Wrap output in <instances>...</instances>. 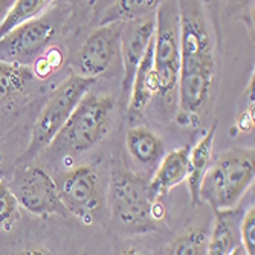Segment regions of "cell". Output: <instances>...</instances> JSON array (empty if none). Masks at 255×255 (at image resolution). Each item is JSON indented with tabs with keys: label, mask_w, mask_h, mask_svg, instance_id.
<instances>
[{
	"label": "cell",
	"mask_w": 255,
	"mask_h": 255,
	"mask_svg": "<svg viewBox=\"0 0 255 255\" xmlns=\"http://www.w3.org/2000/svg\"><path fill=\"white\" fill-rule=\"evenodd\" d=\"M180 71L177 83L180 121L197 124L211 95L216 75V48L200 2H179Z\"/></svg>",
	"instance_id": "obj_1"
},
{
	"label": "cell",
	"mask_w": 255,
	"mask_h": 255,
	"mask_svg": "<svg viewBox=\"0 0 255 255\" xmlns=\"http://www.w3.org/2000/svg\"><path fill=\"white\" fill-rule=\"evenodd\" d=\"M255 177V151L236 147L222 153L208 168L200 185V202L213 210H236Z\"/></svg>",
	"instance_id": "obj_2"
},
{
	"label": "cell",
	"mask_w": 255,
	"mask_h": 255,
	"mask_svg": "<svg viewBox=\"0 0 255 255\" xmlns=\"http://www.w3.org/2000/svg\"><path fill=\"white\" fill-rule=\"evenodd\" d=\"M95 83V78L74 74L54 90L32 127L28 148L18 157L20 165L28 160H34L43 150L52 145L57 134L61 131L78 103L86 94H89Z\"/></svg>",
	"instance_id": "obj_3"
},
{
	"label": "cell",
	"mask_w": 255,
	"mask_h": 255,
	"mask_svg": "<svg viewBox=\"0 0 255 255\" xmlns=\"http://www.w3.org/2000/svg\"><path fill=\"white\" fill-rule=\"evenodd\" d=\"M154 28V69L160 98L173 103L180 71V14L177 2H159Z\"/></svg>",
	"instance_id": "obj_4"
},
{
	"label": "cell",
	"mask_w": 255,
	"mask_h": 255,
	"mask_svg": "<svg viewBox=\"0 0 255 255\" xmlns=\"http://www.w3.org/2000/svg\"><path fill=\"white\" fill-rule=\"evenodd\" d=\"M112 109V97L90 90L78 103L52 145L71 153H84L95 147L109 130Z\"/></svg>",
	"instance_id": "obj_5"
},
{
	"label": "cell",
	"mask_w": 255,
	"mask_h": 255,
	"mask_svg": "<svg viewBox=\"0 0 255 255\" xmlns=\"http://www.w3.org/2000/svg\"><path fill=\"white\" fill-rule=\"evenodd\" d=\"M71 14L67 6L60 5L54 11H46V15L18 26L0 40V61L29 67L49 49L52 38L64 25Z\"/></svg>",
	"instance_id": "obj_6"
},
{
	"label": "cell",
	"mask_w": 255,
	"mask_h": 255,
	"mask_svg": "<svg viewBox=\"0 0 255 255\" xmlns=\"http://www.w3.org/2000/svg\"><path fill=\"white\" fill-rule=\"evenodd\" d=\"M109 202L112 214L121 225L134 229L151 228L153 206L148 196V183L131 171H115L112 174Z\"/></svg>",
	"instance_id": "obj_7"
},
{
	"label": "cell",
	"mask_w": 255,
	"mask_h": 255,
	"mask_svg": "<svg viewBox=\"0 0 255 255\" xmlns=\"http://www.w3.org/2000/svg\"><path fill=\"white\" fill-rule=\"evenodd\" d=\"M8 185L18 205L25 208L28 213L40 217L69 216L58 194L55 180L43 168L34 165H18Z\"/></svg>",
	"instance_id": "obj_8"
},
{
	"label": "cell",
	"mask_w": 255,
	"mask_h": 255,
	"mask_svg": "<svg viewBox=\"0 0 255 255\" xmlns=\"http://www.w3.org/2000/svg\"><path fill=\"white\" fill-rule=\"evenodd\" d=\"M58 194L69 214H74L87 225L104 203V193L97 170L81 165L60 174L55 180Z\"/></svg>",
	"instance_id": "obj_9"
},
{
	"label": "cell",
	"mask_w": 255,
	"mask_h": 255,
	"mask_svg": "<svg viewBox=\"0 0 255 255\" xmlns=\"http://www.w3.org/2000/svg\"><path fill=\"white\" fill-rule=\"evenodd\" d=\"M123 23L113 21L101 25L87 37L75 61L80 71L78 75L97 80L98 75L107 71L118 51Z\"/></svg>",
	"instance_id": "obj_10"
},
{
	"label": "cell",
	"mask_w": 255,
	"mask_h": 255,
	"mask_svg": "<svg viewBox=\"0 0 255 255\" xmlns=\"http://www.w3.org/2000/svg\"><path fill=\"white\" fill-rule=\"evenodd\" d=\"M154 14L123 23L120 44H121L123 69H124L123 90L127 95H130L136 69L148 48V43L154 35V28H156Z\"/></svg>",
	"instance_id": "obj_11"
},
{
	"label": "cell",
	"mask_w": 255,
	"mask_h": 255,
	"mask_svg": "<svg viewBox=\"0 0 255 255\" xmlns=\"http://www.w3.org/2000/svg\"><path fill=\"white\" fill-rule=\"evenodd\" d=\"M190 151V145H183L167 153L164 159L160 160L153 179L148 183V196L153 203H156L159 197L170 193L174 187L187 179Z\"/></svg>",
	"instance_id": "obj_12"
},
{
	"label": "cell",
	"mask_w": 255,
	"mask_h": 255,
	"mask_svg": "<svg viewBox=\"0 0 255 255\" xmlns=\"http://www.w3.org/2000/svg\"><path fill=\"white\" fill-rule=\"evenodd\" d=\"M159 84H157V75H156V69H154V38L148 43V48L139 63L131 89H130V104H128V113L131 117L141 113L157 95Z\"/></svg>",
	"instance_id": "obj_13"
},
{
	"label": "cell",
	"mask_w": 255,
	"mask_h": 255,
	"mask_svg": "<svg viewBox=\"0 0 255 255\" xmlns=\"http://www.w3.org/2000/svg\"><path fill=\"white\" fill-rule=\"evenodd\" d=\"M126 145L130 156L147 170L157 168L160 160L167 154L162 139L144 126L133 127L127 131Z\"/></svg>",
	"instance_id": "obj_14"
},
{
	"label": "cell",
	"mask_w": 255,
	"mask_h": 255,
	"mask_svg": "<svg viewBox=\"0 0 255 255\" xmlns=\"http://www.w3.org/2000/svg\"><path fill=\"white\" fill-rule=\"evenodd\" d=\"M240 222L237 208L217 211L213 233L208 236L206 255H231L240 248Z\"/></svg>",
	"instance_id": "obj_15"
},
{
	"label": "cell",
	"mask_w": 255,
	"mask_h": 255,
	"mask_svg": "<svg viewBox=\"0 0 255 255\" xmlns=\"http://www.w3.org/2000/svg\"><path fill=\"white\" fill-rule=\"evenodd\" d=\"M216 134H217V123L208 128V131L203 134V137L199 139V142L190 151L188 174L185 180L188 183L191 202L194 206H197L200 203V185H202V180H203L208 168L211 167Z\"/></svg>",
	"instance_id": "obj_16"
},
{
	"label": "cell",
	"mask_w": 255,
	"mask_h": 255,
	"mask_svg": "<svg viewBox=\"0 0 255 255\" xmlns=\"http://www.w3.org/2000/svg\"><path fill=\"white\" fill-rule=\"evenodd\" d=\"M32 80L31 67L0 61V110L14 103Z\"/></svg>",
	"instance_id": "obj_17"
},
{
	"label": "cell",
	"mask_w": 255,
	"mask_h": 255,
	"mask_svg": "<svg viewBox=\"0 0 255 255\" xmlns=\"http://www.w3.org/2000/svg\"><path fill=\"white\" fill-rule=\"evenodd\" d=\"M52 5L54 2H48V0H17L6 12L3 21L0 23V40L18 26L40 17Z\"/></svg>",
	"instance_id": "obj_18"
},
{
	"label": "cell",
	"mask_w": 255,
	"mask_h": 255,
	"mask_svg": "<svg viewBox=\"0 0 255 255\" xmlns=\"http://www.w3.org/2000/svg\"><path fill=\"white\" fill-rule=\"evenodd\" d=\"M159 2H141V0H123L117 2L106 14L103 25L113 21H130L134 18H141L156 12Z\"/></svg>",
	"instance_id": "obj_19"
},
{
	"label": "cell",
	"mask_w": 255,
	"mask_h": 255,
	"mask_svg": "<svg viewBox=\"0 0 255 255\" xmlns=\"http://www.w3.org/2000/svg\"><path fill=\"white\" fill-rule=\"evenodd\" d=\"M208 233L200 228L188 229L171 246L170 255H203L206 252Z\"/></svg>",
	"instance_id": "obj_20"
},
{
	"label": "cell",
	"mask_w": 255,
	"mask_h": 255,
	"mask_svg": "<svg viewBox=\"0 0 255 255\" xmlns=\"http://www.w3.org/2000/svg\"><path fill=\"white\" fill-rule=\"evenodd\" d=\"M20 219V205L6 182H0V231H11Z\"/></svg>",
	"instance_id": "obj_21"
},
{
	"label": "cell",
	"mask_w": 255,
	"mask_h": 255,
	"mask_svg": "<svg viewBox=\"0 0 255 255\" xmlns=\"http://www.w3.org/2000/svg\"><path fill=\"white\" fill-rule=\"evenodd\" d=\"M240 245L245 255H255V208L245 213L240 222Z\"/></svg>",
	"instance_id": "obj_22"
},
{
	"label": "cell",
	"mask_w": 255,
	"mask_h": 255,
	"mask_svg": "<svg viewBox=\"0 0 255 255\" xmlns=\"http://www.w3.org/2000/svg\"><path fill=\"white\" fill-rule=\"evenodd\" d=\"M14 2H11V0H0V23L3 21L6 12L9 11V8L12 6Z\"/></svg>",
	"instance_id": "obj_23"
},
{
	"label": "cell",
	"mask_w": 255,
	"mask_h": 255,
	"mask_svg": "<svg viewBox=\"0 0 255 255\" xmlns=\"http://www.w3.org/2000/svg\"><path fill=\"white\" fill-rule=\"evenodd\" d=\"M120 255H142V254L139 252L137 249H134V248H126V249L121 251Z\"/></svg>",
	"instance_id": "obj_24"
},
{
	"label": "cell",
	"mask_w": 255,
	"mask_h": 255,
	"mask_svg": "<svg viewBox=\"0 0 255 255\" xmlns=\"http://www.w3.org/2000/svg\"><path fill=\"white\" fill-rule=\"evenodd\" d=\"M231 255H245V252H243V249H242V246H240V248H237Z\"/></svg>",
	"instance_id": "obj_25"
},
{
	"label": "cell",
	"mask_w": 255,
	"mask_h": 255,
	"mask_svg": "<svg viewBox=\"0 0 255 255\" xmlns=\"http://www.w3.org/2000/svg\"><path fill=\"white\" fill-rule=\"evenodd\" d=\"M0 176H3V171L2 170H0Z\"/></svg>",
	"instance_id": "obj_26"
}]
</instances>
